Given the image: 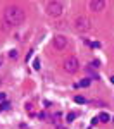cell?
I'll return each instance as SVG.
<instances>
[{
	"label": "cell",
	"instance_id": "obj_10",
	"mask_svg": "<svg viewBox=\"0 0 114 129\" xmlns=\"http://www.w3.org/2000/svg\"><path fill=\"white\" fill-rule=\"evenodd\" d=\"M76 117H78V114H76V112H69V114L66 115V120H67V122H73Z\"/></svg>",
	"mask_w": 114,
	"mask_h": 129
},
{
	"label": "cell",
	"instance_id": "obj_20",
	"mask_svg": "<svg viewBox=\"0 0 114 129\" xmlns=\"http://www.w3.org/2000/svg\"><path fill=\"white\" fill-rule=\"evenodd\" d=\"M59 129H64V127H59Z\"/></svg>",
	"mask_w": 114,
	"mask_h": 129
},
{
	"label": "cell",
	"instance_id": "obj_13",
	"mask_svg": "<svg viewBox=\"0 0 114 129\" xmlns=\"http://www.w3.org/2000/svg\"><path fill=\"white\" fill-rule=\"evenodd\" d=\"M74 102H76V103H80V105H81V103H85V102H86V100L83 98V96H80V95H78V96H74Z\"/></svg>",
	"mask_w": 114,
	"mask_h": 129
},
{
	"label": "cell",
	"instance_id": "obj_18",
	"mask_svg": "<svg viewBox=\"0 0 114 129\" xmlns=\"http://www.w3.org/2000/svg\"><path fill=\"white\" fill-rule=\"evenodd\" d=\"M2 64H4V59H2V57H0V67H2Z\"/></svg>",
	"mask_w": 114,
	"mask_h": 129
},
{
	"label": "cell",
	"instance_id": "obj_4",
	"mask_svg": "<svg viewBox=\"0 0 114 129\" xmlns=\"http://www.w3.org/2000/svg\"><path fill=\"white\" fill-rule=\"evenodd\" d=\"M78 69H80V60L76 57H69V59L64 60V71L66 72L74 74V72H78Z\"/></svg>",
	"mask_w": 114,
	"mask_h": 129
},
{
	"label": "cell",
	"instance_id": "obj_3",
	"mask_svg": "<svg viewBox=\"0 0 114 129\" xmlns=\"http://www.w3.org/2000/svg\"><path fill=\"white\" fill-rule=\"evenodd\" d=\"M74 28H76V31H80V33H86V31L92 29V21L88 19L86 16H78L74 19Z\"/></svg>",
	"mask_w": 114,
	"mask_h": 129
},
{
	"label": "cell",
	"instance_id": "obj_14",
	"mask_svg": "<svg viewBox=\"0 0 114 129\" xmlns=\"http://www.w3.org/2000/svg\"><path fill=\"white\" fill-rule=\"evenodd\" d=\"M33 67H35L36 71L40 69V60H38V59H35V60H33Z\"/></svg>",
	"mask_w": 114,
	"mask_h": 129
},
{
	"label": "cell",
	"instance_id": "obj_17",
	"mask_svg": "<svg viewBox=\"0 0 114 129\" xmlns=\"http://www.w3.org/2000/svg\"><path fill=\"white\" fill-rule=\"evenodd\" d=\"M0 100H5V93H0Z\"/></svg>",
	"mask_w": 114,
	"mask_h": 129
},
{
	"label": "cell",
	"instance_id": "obj_6",
	"mask_svg": "<svg viewBox=\"0 0 114 129\" xmlns=\"http://www.w3.org/2000/svg\"><path fill=\"white\" fill-rule=\"evenodd\" d=\"M105 5H107L105 0H90V2H88V7H90V10H93V12H100V10H104Z\"/></svg>",
	"mask_w": 114,
	"mask_h": 129
},
{
	"label": "cell",
	"instance_id": "obj_16",
	"mask_svg": "<svg viewBox=\"0 0 114 129\" xmlns=\"http://www.w3.org/2000/svg\"><path fill=\"white\" fill-rule=\"evenodd\" d=\"M31 55H33V50H30V52H28V55H26V62L31 59Z\"/></svg>",
	"mask_w": 114,
	"mask_h": 129
},
{
	"label": "cell",
	"instance_id": "obj_8",
	"mask_svg": "<svg viewBox=\"0 0 114 129\" xmlns=\"http://www.w3.org/2000/svg\"><path fill=\"white\" fill-rule=\"evenodd\" d=\"M109 119H111V117H109L107 112H100V114H99V122H109Z\"/></svg>",
	"mask_w": 114,
	"mask_h": 129
},
{
	"label": "cell",
	"instance_id": "obj_19",
	"mask_svg": "<svg viewBox=\"0 0 114 129\" xmlns=\"http://www.w3.org/2000/svg\"><path fill=\"white\" fill-rule=\"evenodd\" d=\"M111 83H112V84H114V76H112V78H111Z\"/></svg>",
	"mask_w": 114,
	"mask_h": 129
},
{
	"label": "cell",
	"instance_id": "obj_11",
	"mask_svg": "<svg viewBox=\"0 0 114 129\" xmlns=\"http://www.w3.org/2000/svg\"><path fill=\"white\" fill-rule=\"evenodd\" d=\"M9 107H10V103L7 102V100H5V102H2V103H0V112H4V110H7Z\"/></svg>",
	"mask_w": 114,
	"mask_h": 129
},
{
	"label": "cell",
	"instance_id": "obj_9",
	"mask_svg": "<svg viewBox=\"0 0 114 129\" xmlns=\"http://www.w3.org/2000/svg\"><path fill=\"white\" fill-rule=\"evenodd\" d=\"M86 74H88V76H90L92 79H99V74L92 71V66H90V67H86Z\"/></svg>",
	"mask_w": 114,
	"mask_h": 129
},
{
	"label": "cell",
	"instance_id": "obj_5",
	"mask_svg": "<svg viewBox=\"0 0 114 129\" xmlns=\"http://www.w3.org/2000/svg\"><path fill=\"white\" fill-rule=\"evenodd\" d=\"M52 43H54L55 50H64L66 47H67V38H66V36H62V35H55Z\"/></svg>",
	"mask_w": 114,
	"mask_h": 129
},
{
	"label": "cell",
	"instance_id": "obj_7",
	"mask_svg": "<svg viewBox=\"0 0 114 129\" xmlns=\"http://www.w3.org/2000/svg\"><path fill=\"white\" fill-rule=\"evenodd\" d=\"M86 86H90V79H88V78H85V79H81L80 83H76V88H86Z\"/></svg>",
	"mask_w": 114,
	"mask_h": 129
},
{
	"label": "cell",
	"instance_id": "obj_12",
	"mask_svg": "<svg viewBox=\"0 0 114 129\" xmlns=\"http://www.w3.org/2000/svg\"><path fill=\"white\" fill-rule=\"evenodd\" d=\"M9 57H10V59H17V57H19V52H17V50H10Z\"/></svg>",
	"mask_w": 114,
	"mask_h": 129
},
{
	"label": "cell",
	"instance_id": "obj_2",
	"mask_svg": "<svg viewBox=\"0 0 114 129\" xmlns=\"http://www.w3.org/2000/svg\"><path fill=\"white\" fill-rule=\"evenodd\" d=\"M45 10H47V14L50 17H59L62 14V10H64V5H62V2H59V0H50L47 4Z\"/></svg>",
	"mask_w": 114,
	"mask_h": 129
},
{
	"label": "cell",
	"instance_id": "obj_15",
	"mask_svg": "<svg viewBox=\"0 0 114 129\" xmlns=\"http://www.w3.org/2000/svg\"><path fill=\"white\" fill-rule=\"evenodd\" d=\"M38 117H40V119H47V117H49V115H47V114H45V112H40V114H38Z\"/></svg>",
	"mask_w": 114,
	"mask_h": 129
},
{
	"label": "cell",
	"instance_id": "obj_1",
	"mask_svg": "<svg viewBox=\"0 0 114 129\" xmlns=\"http://www.w3.org/2000/svg\"><path fill=\"white\" fill-rule=\"evenodd\" d=\"M4 22H7L9 26H19L24 22V10L17 5H9L4 10Z\"/></svg>",
	"mask_w": 114,
	"mask_h": 129
}]
</instances>
